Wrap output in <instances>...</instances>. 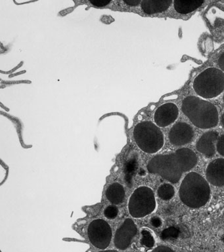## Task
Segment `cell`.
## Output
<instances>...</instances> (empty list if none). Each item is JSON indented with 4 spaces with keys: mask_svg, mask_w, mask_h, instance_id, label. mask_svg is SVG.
I'll use <instances>...</instances> for the list:
<instances>
[{
    "mask_svg": "<svg viewBox=\"0 0 224 252\" xmlns=\"http://www.w3.org/2000/svg\"><path fill=\"white\" fill-rule=\"evenodd\" d=\"M193 137L194 131L192 126L183 122L174 124L168 133L169 141L178 147L191 143Z\"/></svg>",
    "mask_w": 224,
    "mask_h": 252,
    "instance_id": "9",
    "label": "cell"
},
{
    "mask_svg": "<svg viewBox=\"0 0 224 252\" xmlns=\"http://www.w3.org/2000/svg\"><path fill=\"white\" fill-rule=\"evenodd\" d=\"M174 7L177 13L186 15L197 9L204 3L203 1H174Z\"/></svg>",
    "mask_w": 224,
    "mask_h": 252,
    "instance_id": "15",
    "label": "cell"
},
{
    "mask_svg": "<svg viewBox=\"0 0 224 252\" xmlns=\"http://www.w3.org/2000/svg\"><path fill=\"white\" fill-rule=\"evenodd\" d=\"M218 133L215 131L206 132L198 139L196 149L204 157L212 158L215 155Z\"/></svg>",
    "mask_w": 224,
    "mask_h": 252,
    "instance_id": "12",
    "label": "cell"
},
{
    "mask_svg": "<svg viewBox=\"0 0 224 252\" xmlns=\"http://www.w3.org/2000/svg\"><path fill=\"white\" fill-rule=\"evenodd\" d=\"M151 252H175L174 250L171 249L169 247H167L166 246H159L158 247L155 248L153 251Z\"/></svg>",
    "mask_w": 224,
    "mask_h": 252,
    "instance_id": "20",
    "label": "cell"
},
{
    "mask_svg": "<svg viewBox=\"0 0 224 252\" xmlns=\"http://www.w3.org/2000/svg\"><path fill=\"white\" fill-rule=\"evenodd\" d=\"M216 151L219 155L224 157V134L218 138L216 143Z\"/></svg>",
    "mask_w": 224,
    "mask_h": 252,
    "instance_id": "18",
    "label": "cell"
},
{
    "mask_svg": "<svg viewBox=\"0 0 224 252\" xmlns=\"http://www.w3.org/2000/svg\"><path fill=\"white\" fill-rule=\"evenodd\" d=\"M119 214V210L115 206H109L104 210V215L109 220H114Z\"/></svg>",
    "mask_w": 224,
    "mask_h": 252,
    "instance_id": "17",
    "label": "cell"
},
{
    "mask_svg": "<svg viewBox=\"0 0 224 252\" xmlns=\"http://www.w3.org/2000/svg\"><path fill=\"white\" fill-rule=\"evenodd\" d=\"M223 99H224V96H223Z\"/></svg>",
    "mask_w": 224,
    "mask_h": 252,
    "instance_id": "25",
    "label": "cell"
},
{
    "mask_svg": "<svg viewBox=\"0 0 224 252\" xmlns=\"http://www.w3.org/2000/svg\"><path fill=\"white\" fill-rule=\"evenodd\" d=\"M218 65H219L220 68L221 70L224 72V53H222L219 59H218Z\"/></svg>",
    "mask_w": 224,
    "mask_h": 252,
    "instance_id": "22",
    "label": "cell"
},
{
    "mask_svg": "<svg viewBox=\"0 0 224 252\" xmlns=\"http://www.w3.org/2000/svg\"><path fill=\"white\" fill-rule=\"evenodd\" d=\"M157 194H158L159 198L162 199V200H170L175 194L174 187L170 183H164L159 187Z\"/></svg>",
    "mask_w": 224,
    "mask_h": 252,
    "instance_id": "16",
    "label": "cell"
},
{
    "mask_svg": "<svg viewBox=\"0 0 224 252\" xmlns=\"http://www.w3.org/2000/svg\"><path fill=\"white\" fill-rule=\"evenodd\" d=\"M179 196L186 206L192 208H201L209 201L210 185L199 173L192 171L183 179Z\"/></svg>",
    "mask_w": 224,
    "mask_h": 252,
    "instance_id": "3",
    "label": "cell"
},
{
    "mask_svg": "<svg viewBox=\"0 0 224 252\" xmlns=\"http://www.w3.org/2000/svg\"><path fill=\"white\" fill-rule=\"evenodd\" d=\"M88 235L92 245L100 250L109 247L112 240L111 226L103 220H96L90 222L88 228Z\"/></svg>",
    "mask_w": 224,
    "mask_h": 252,
    "instance_id": "7",
    "label": "cell"
},
{
    "mask_svg": "<svg viewBox=\"0 0 224 252\" xmlns=\"http://www.w3.org/2000/svg\"><path fill=\"white\" fill-rule=\"evenodd\" d=\"M173 3L172 1H153V0H144L141 1V9L147 15L162 13L170 7Z\"/></svg>",
    "mask_w": 224,
    "mask_h": 252,
    "instance_id": "13",
    "label": "cell"
},
{
    "mask_svg": "<svg viewBox=\"0 0 224 252\" xmlns=\"http://www.w3.org/2000/svg\"><path fill=\"white\" fill-rule=\"evenodd\" d=\"M98 252H119L117 250H103V251H100Z\"/></svg>",
    "mask_w": 224,
    "mask_h": 252,
    "instance_id": "23",
    "label": "cell"
},
{
    "mask_svg": "<svg viewBox=\"0 0 224 252\" xmlns=\"http://www.w3.org/2000/svg\"><path fill=\"white\" fill-rule=\"evenodd\" d=\"M106 197L111 204L117 205L123 202L125 198V190L123 185L114 183L106 190Z\"/></svg>",
    "mask_w": 224,
    "mask_h": 252,
    "instance_id": "14",
    "label": "cell"
},
{
    "mask_svg": "<svg viewBox=\"0 0 224 252\" xmlns=\"http://www.w3.org/2000/svg\"><path fill=\"white\" fill-rule=\"evenodd\" d=\"M154 192L148 187H140L135 189L129 197V214L134 218H142L152 214L156 208Z\"/></svg>",
    "mask_w": 224,
    "mask_h": 252,
    "instance_id": "6",
    "label": "cell"
},
{
    "mask_svg": "<svg viewBox=\"0 0 224 252\" xmlns=\"http://www.w3.org/2000/svg\"><path fill=\"white\" fill-rule=\"evenodd\" d=\"M206 178L213 186H224V158L214 159L208 165Z\"/></svg>",
    "mask_w": 224,
    "mask_h": 252,
    "instance_id": "11",
    "label": "cell"
},
{
    "mask_svg": "<svg viewBox=\"0 0 224 252\" xmlns=\"http://www.w3.org/2000/svg\"><path fill=\"white\" fill-rule=\"evenodd\" d=\"M133 135L135 143L145 153H156L164 146V135L159 126L152 122H139L133 129Z\"/></svg>",
    "mask_w": 224,
    "mask_h": 252,
    "instance_id": "4",
    "label": "cell"
},
{
    "mask_svg": "<svg viewBox=\"0 0 224 252\" xmlns=\"http://www.w3.org/2000/svg\"><path fill=\"white\" fill-rule=\"evenodd\" d=\"M179 116L178 106L172 102L162 104L155 112L154 120L157 126L165 127L174 123Z\"/></svg>",
    "mask_w": 224,
    "mask_h": 252,
    "instance_id": "10",
    "label": "cell"
},
{
    "mask_svg": "<svg viewBox=\"0 0 224 252\" xmlns=\"http://www.w3.org/2000/svg\"><path fill=\"white\" fill-rule=\"evenodd\" d=\"M198 161L197 156L188 148H182L168 155L153 157L147 165V171L159 175L171 183L180 181L184 173L192 170Z\"/></svg>",
    "mask_w": 224,
    "mask_h": 252,
    "instance_id": "1",
    "label": "cell"
},
{
    "mask_svg": "<svg viewBox=\"0 0 224 252\" xmlns=\"http://www.w3.org/2000/svg\"><path fill=\"white\" fill-rule=\"evenodd\" d=\"M125 3L128 5L131 6V7H135L141 4V1L139 0H125Z\"/></svg>",
    "mask_w": 224,
    "mask_h": 252,
    "instance_id": "21",
    "label": "cell"
},
{
    "mask_svg": "<svg viewBox=\"0 0 224 252\" xmlns=\"http://www.w3.org/2000/svg\"><path fill=\"white\" fill-rule=\"evenodd\" d=\"M137 233V228L134 221L131 219H127L116 232L114 238L116 248L121 250L127 249Z\"/></svg>",
    "mask_w": 224,
    "mask_h": 252,
    "instance_id": "8",
    "label": "cell"
},
{
    "mask_svg": "<svg viewBox=\"0 0 224 252\" xmlns=\"http://www.w3.org/2000/svg\"><path fill=\"white\" fill-rule=\"evenodd\" d=\"M182 108L192 123L200 129L215 127L219 122V113L216 106L197 96H187L183 100Z\"/></svg>",
    "mask_w": 224,
    "mask_h": 252,
    "instance_id": "2",
    "label": "cell"
},
{
    "mask_svg": "<svg viewBox=\"0 0 224 252\" xmlns=\"http://www.w3.org/2000/svg\"><path fill=\"white\" fill-rule=\"evenodd\" d=\"M221 122H222V125L224 127V114H222V118H221Z\"/></svg>",
    "mask_w": 224,
    "mask_h": 252,
    "instance_id": "24",
    "label": "cell"
},
{
    "mask_svg": "<svg viewBox=\"0 0 224 252\" xmlns=\"http://www.w3.org/2000/svg\"><path fill=\"white\" fill-rule=\"evenodd\" d=\"M192 88L198 96L213 98L224 91V73L216 68H208L196 77Z\"/></svg>",
    "mask_w": 224,
    "mask_h": 252,
    "instance_id": "5",
    "label": "cell"
},
{
    "mask_svg": "<svg viewBox=\"0 0 224 252\" xmlns=\"http://www.w3.org/2000/svg\"><path fill=\"white\" fill-rule=\"evenodd\" d=\"M111 3V1H100V0H94V1H90V3L96 7H105L109 5Z\"/></svg>",
    "mask_w": 224,
    "mask_h": 252,
    "instance_id": "19",
    "label": "cell"
}]
</instances>
